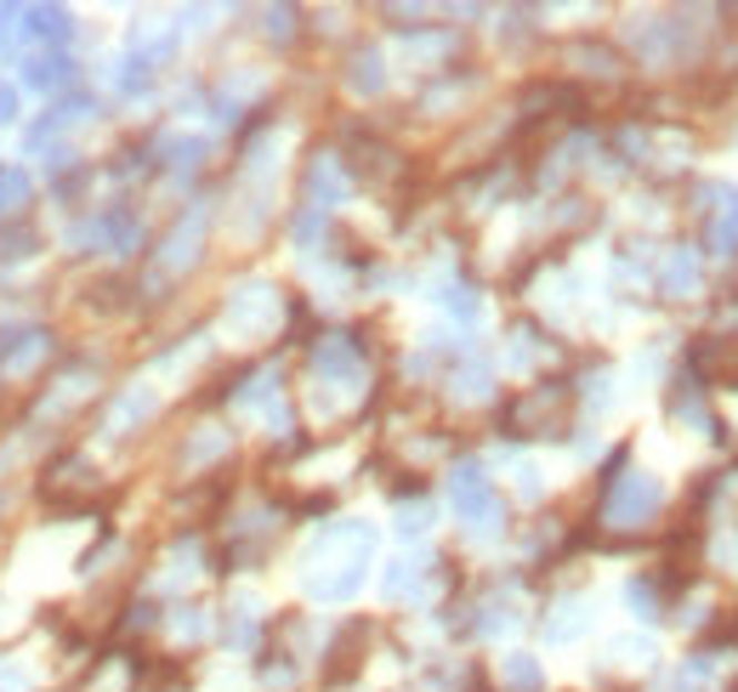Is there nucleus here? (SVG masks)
<instances>
[{
  "instance_id": "nucleus-1",
  "label": "nucleus",
  "mask_w": 738,
  "mask_h": 692,
  "mask_svg": "<svg viewBox=\"0 0 738 692\" xmlns=\"http://www.w3.org/2000/svg\"><path fill=\"white\" fill-rule=\"evenodd\" d=\"M449 493H455V511L466 517V528H477V533H488L495 528V493H488V477L477 471V466H461L455 471V482H449Z\"/></svg>"
},
{
  "instance_id": "nucleus-2",
  "label": "nucleus",
  "mask_w": 738,
  "mask_h": 692,
  "mask_svg": "<svg viewBox=\"0 0 738 692\" xmlns=\"http://www.w3.org/2000/svg\"><path fill=\"white\" fill-rule=\"evenodd\" d=\"M69 80H74V63L58 58V52H46V58H29V63H23V85H34V91H52V85H69Z\"/></svg>"
},
{
  "instance_id": "nucleus-3",
  "label": "nucleus",
  "mask_w": 738,
  "mask_h": 692,
  "mask_svg": "<svg viewBox=\"0 0 738 692\" xmlns=\"http://www.w3.org/2000/svg\"><path fill=\"white\" fill-rule=\"evenodd\" d=\"M654 500H659V488H654L648 477H636V482H630V493H625V488L614 493V517L636 522V517H648V511H654Z\"/></svg>"
},
{
  "instance_id": "nucleus-4",
  "label": "nucleus",
  "mask_w": 738,
  "mask_h": 692,
  "mask_svg": "<svg viewBox=\"0 0 738 692\" xmlns=\"http://www.w3.org/2000/svg\"><path fill=\"white\" fill-rule=\"evenodd\" d=\"M200 233H205V222H200V216H182V227L165 238V267H171V273L193 262V244H200Z\"/></svg>"
},
{
  "instance_id": "nucleus-5",
  "label": "nucleus",
  "mask_w": 738,
  "mask_h": 692,
  "mask_svg": "<svg viewBox=\"0 0 738 692\" xmlns=\"http://www.w3.org/2000/svg\"><path fill=\"white\" fill-rule=\"evenodd\" d=\"M23 200H29V182H23V171L0 165V211H7V205H23Z\"/></svg>"
},
{
  "instance_id": "nucleus-6",
  "label": "nucleus",
  "mask_w": 738,
  "mask_h": 692,
  "mask_svg": "<svg viewBox=\"0 0 738 692\" xmlns=\"http://www.w3.org/2000/svg\"><path fill=\"white\" fill-rule=\"evenodd\" d=\"M506 675H512V686H523V692H534V686H539V670H534L528 659H512V664H506Z\"/></svg>"
},
{
  "instance_id": "nucleus-7",
  "label": "nucleus",
  "mask_w": 738,
  "mask_h": 692,
  "mask_svg": "<svg viewBox=\"0 0 738 692\" xmlns=\"http://www.w3.org/2000/svg\"><path fill=\"white\" fill-rule=\"evenodd\" d=\"M12 109H18V85H0V125L12 120Z\"/></svg>"
}]
</instances>
